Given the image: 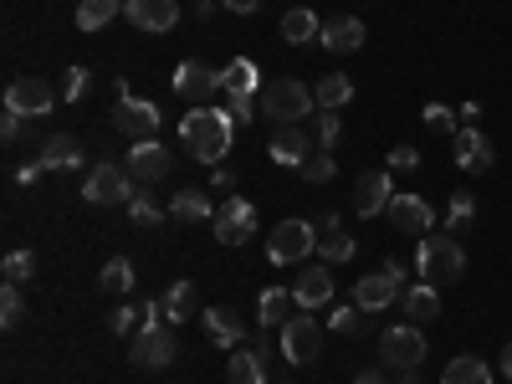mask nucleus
I'll list each match as a JSON object with an SVG mask.
<instances>
[{"label": "nucleus", "instance_id": "obj_1", "mask_svg": "<svg viewBox=\"0 0 512 384\" xmlns=\"http://www.w3.org/2000/svg\"><path fill=\"white\" fill-rule=\"evenodd\" d=\"M180 144H185V154L195 159V164H210L216 169L226 154H231V144H236V118H231V108H190L185 118H180Z\"/></svg>", "mask_w": 512, "mask_h": 384}, {"label": "nucleus", "instance_id": "obj_2", "mask_svg": "<svg viewBox=\"0 0 512 384\" xmlns=\"http://www.w3.org/2000/svg\"><path fill=\"white\" fill-rule=\"evenodd\" d=\"M415 272L425 277V282H456L461 272H466V251H461V241L456 236H420V251H415Z\"/></svg>", "mask_w": 512, "mask_h": 384}, {"label": "nucleus", "instance_id": "obj_3", "mask_svg": "<svg viewBox=\"0 0 512 384\" xmlns=\"http://www.w3.org/2000/svg\"><path fill=\"white\" fill-rule=\"evenodd\" d=\"M313 108H318L313 88H308V82H297V77H282V82H272V88L262 93V113L272 118V128L303 123V118H308Z\"/></svg>", "mask_w": 512, "mask_h": 384}, {"label": "nucleus", "instance_id": "obj_4", "mask_svg": "<svg viewBox=\"0 0 512 384\" xmlns=\"http://www.w3.org/2000/svg\"><path fill=\"white\" fill-rule=\"evenodd\" d=\"M318 246V226L313 221H277V231L267 236V262L272 267H292V262H308Z\"/></svg>", "mask_w": 512, "mask_h": 384}, {"label": "nucleus", "instance_id": "obj_5", "mask_svg": "<svg viewBox=\"0 0 512 384\" xmlns=\"http://www.w3.org/2000/svg\"><path fill=\"white\" fill-rule=\"evenodd\" d=\"M159 103H149V98H134V93H128L123 88V82H118V108H113V128H118V134L123 139H159Z\"/></svg>", "mask_w": 512, "mask_h": 384}, {"label": "nucleus", "instance_id": "obj_6", "mask_svg": "<svg viewBox=\"0 0 512 384\" xmlns=\"http://www.w3.org/2000/svg\"><path fill=\"white\" fill-rule=\"evenodd\" d=\"M139 195V180L118 164H93L88 180H82V200L88 205H128Z\"/></svg>", "mask_w": 512, "mask_h": 384}, {"label": "nucleus", "instance_id": "obj_7", "mask_svg": "<svg viewBox=\"0 0 512 384\" xmlns=\"http://www.w3.org/2000/svg\"><path fill=\"white\" fill-rule=\"evenodd\" d=\"M175 354H180V338H175L169 323H144L134 333V344H128V359H134L139 369H169Z\"/></svg>", "mask_w": 512, "mask_h": 384}, {"label": "nucleus", "instance_id": "obj_8", "mask_svg": "<svg viewBox=\"0 0 512 384\" xmlns=\"http://www.w3.org/2000/svg\"><path fill=\"white\" fill-rule=\"evenodd\" d=\"M379 359H384V369H420V359H425V333H420L415 323L384 328V333H379Z\"/></svg>", "mask_w": 512, "mask_h": 384}, {"label": "nucleus", "instance_id": "obj_9", "mask_svg": "<svg viewBox=\"0 0 512 384\" xmlns=\"http://www.w3.org/2000/svg\"><path fill=\"white\" fill-rule=\"evenodd\" d=\"M216 93H221V67L195 62V57L175 67V98H185L190 108H205Z\"/></svg>", "mask_w": 512, "mask_h": 384}, {"label": "nucleus", "instance_id": "obj_10", "mask_svg": "<svg viewBox=\"0 0 512 384\" xmlns=\"http://www.w3.org/2000/svg\"><path fill=\"white\" fill-rule=\"evenodd\" d=\"M216 241H226V246H241V241H251L256 236V226H262V216H256V205L251 200H241V195H231L221 210H216Z\"/></svg>", "mask_w": 512, "mask_h": 384}, {"label": "nucleus", "instance_id": "obj_11", "mask_svg": "<svg viewBox=\"0 0 512 384\" xmlns=\"http://www.w3.org/2000/svg\"><path fill=\"white\" fill-rule=\"evenodd\" d=\"M52 108H57V93H52V82H41V77H16L11 88H6V113L47 118Z\"/></svg>", "mask_w": 512, "mask_h": 384}, {"label": "nucleus", "instance_id": "obj_12", "mask_svg": "<svg viewBox=\"0 0 512 384\" xmlns=\"http://www.w3.org/2000/svg\"><path fill=\"white\" fill-rule=\"evenodd\" d=\"M277 333H282V359H287V364H297V369L313 364V359L323 354V333H318V323H313V318H287Z\"/></svg>", "mask_w": 512, "mask_h": 384}, {"label": "nucleus", "instance_id": "obj_13", "mask_svg": "<svg viewBox=\"0 0 512 384\" xmlns=\"http://www.w3.org/2000/svg\"><path fill=\"white\" fill-rule=\"evenodd\" d=\"M451 154H456V169H466V175H487L492 169V139L482 134L477 123H466V128H456L451 134Z\"/></svg>", "mask_w": 512, "mask_h": 384}, {"label": "nucleus", "instance_id": "obj_14", "mask_svg": "<svg viewBox=\"0 0 512 384\" xmlns=\"http://www.w3.org/2000/svg\"><path fill=\"white\" fill-rule=\"evenodd\" d=\"M395 200V180H390V169H364L359 185H354V210H359V221H374L384 216Z\"/></svg>", "mask_w": 512, "mask_h": 384}, {"label": "nucleus", "instance_id": "obj_15", "mask_svg": "<svg viewBox=\"0 0 512 384\" xmlns=\"http://www.w3.org/2000/svg\"><path fill=\"white\" fill-rule=\"evenodd\" d=\"M123 169H128V175H134L139 185H154V180H164L169 169H175V154H169L159 139H139L134 149H128Z\"/></svg>", "mask_w": 512, "mask_h": 384}, {"label": "nucleus", "instance_id": "obj_16", "mask_svg": "<svg viewBox=\"0 0 512 384\" xmlns=\"http://www.w3.org/2000/svg\"><path fill=\"white\" fill-rule=\"evenodd\" d=\"M384 216H390V226L400 236H425V231L436 226V210H431V200H425V195H395Z\"/></svg>", "mask_w": 512, "mask_h": 384}, {"label": "nucleus", "instance_id": "obj_17", "mask_svg": "<svg viewBox=\"0 0 512 384\" xmlns=\"http://www.w3.org/2000/svg\"><path fill=\"white\" fill-rule=\"evenodd\" d=\"M123 16L134 21L139 31L164 36V31L180 26V0H123Z\"/></svg>", "mask_w": 512, "mask_h": 384}, {"label": "nucleus", "instance_id": "obj_18", "mask_svg": "<svg viewBox=\"0 0 512 384\" xmlns=\"http://www.w3.org/2000/svg\"><path fill=\"white\" fill-rule=\"evenodd\" d=\"M231 354H236L226 364L231 384H267V369H272V344L267 338H256V344H246V349H231Z\"/></svg>", "mask_w": 512, "mask_h": 384}, {"label": "nucleus", "instance_id": "obj_19", "mask_svg": "<svg viewBox=\"0 0 512 384\" xmlns=\"http://www.w3.org/2000/svg\"><path fill=\"white\" fill-rule=\"evenodd\" d=\"M395 297H400V277L384 272V267H379L374 277H359V282H354V308H359V313H384Z\"/></svg>", "mask_w": 512, "mask_h": 384}, {"label": "nucleus", "instance_id": "obj_20", "mask_svg": "<svg viewBox=\"0 0 512 384\" xmlns=\"http://www.w3.org/2000/svg\"><path fill=\"white\" fill-rule=\"evenodd\" d=\"M292 303L303 308V313H318V308H328V303H333V272H328V262L308 267L303 277L292 282Z\"/></svg>", "mask_w": 512, "mask_h": 384}, {"label": "nucleus", "instance_id": "obj_21", "mask_svg": "<svg viewBox=\"0 0 512 384\" xmlns=\"http://www.w3.org/2000/svg\"><path fill=\"white\" fill-rule=\"evenodd\" d=\"M267 154H272V164H282V169H303V159L313 154V139L303 134V123H287V128H272Z\"/></svg>", "mask_w": 512, "mask_h": 384}, {"label": "nucleus", "instance_id": "obj_22", "mask_svg": "<svg viewBox=\"0 0 512 384\" xmlns=\"http://www.w3.org/2000/svg\"><path fill=\"white\" fill-rule=\"evenodd\" d=\"M318 41H323L333 57H349V52L364 47V21H359V16H333V21H323Z\"/></svg>", "mask_w": 512, "mask_h": 384}, {"label": "nucleus", "instance_id": "obj_23", "mask_svg": "<svg viewBox=\"0 0 512 384\" xmlns=\"http://www.w3.org/2000/svg\"><path fill=\"white\" fill-rule=\"evenodd\" d=\"M200 323H205V338H210L216 349H241L246 328H241V318H236L231 308H221V303H216V308H205Z\"/></svg>", "mask_w": 512, "mask_h": 384}, {"label": "nucleus", "instance_id": "obj_24", "mask_svg": "<svg viewBox=\"0 0 512 384\" xmlns=\"http://www.w3.org/2000/svg\"><path fill=\"white\" fill-rule=\"evenodd\" d=\"M41 164L52 169V175H67V169H82V144L72 134H52L41 144Z\"/></svg>", "mask_w": 512, "mask_h": 384}, {"label": "nucleus", "instance_id": "obj_25", "mask_svg": "<svg viewBox=\"0 0 512 384\" xmlns=\"http://www.w3.org/2000/svg\"><path fill=\"white\" fill-rule=\"evenodd\" d=\"M256 82H262V72H256V62H251V57H236L231 67H221V88L231 93V103L256 98Z\"/></svg>", "mask_w": 512, "mask_h": 384}, {"label": "nucleus", "instance_id": "obj_26", "mask_svg": "<svg viewBox=\"0 0 512 384\" xmlns=\"http://www.w3.org/2000/svg\"><path fill=\"white\" fill-rule=\"evenodd\" d=\"M400 308H405V318H415V323H431V318H441V292H436L431 282H415V287H405Z\"/></svg>", "mask_w": 512, "mask_h": 384}, {"label": "nucleus", "instance_id": "obj_27", "mask_svg": "<svg viewBox=\"0 0 512 384\" xmlns=\"http://www.w3.org/2000/svg\"><path fill=\"white\" fill-rule=\"evenodd\" d=\"M169 216L185 221V226H195V221H216V205H210L205 190H180L175 200H169Z\"/></svg>", "mask_w": 512, "mask_h": 384}, {"label": "nucleus", "instance_id": "obj_28", "mask_svg": "<svg viewBox=\"0 0 512 384\" xmlns=\"http://www.w3.org/2000/svg\"><path fill=\"white\" fill-rule=\"evenodd\" d=\"M190 318H195V282L180 277L175 287L164 292V323H169V328H180V323H190Z\"/></svg>", "mask_w": 512, "mask_h": 384}, {"label": "nucleus", "instance_id": "obj_29", "mask_svg": "<svg viewBox=\"0 0 512 384\" xmlns=\"http://www.w3.org/2000/svg\"><path fill=\"white\" fill-rule=\"evenodd\" d=\"M318 31H323V21H318L308 6H292V11L282 16V36L292 41V47H308V41H313Z\"/></svg>", "mask_w": 512, "mask_h": 384}, {"label": "nucleus", "instance_id": "obj_30", "mask_svg": "<svg viewBox=\"0 0 512 384\" xmlns=\"http://www.w3.org/2000/svg\"><path fill=\"white\" fill-rule=\"evenodd\" d=\"M313 98H318V108H344L349 98H354V77H344V72H328V77H318V88H313Z\"/></svg>", "mask_w": 512, "mask_h": 384}, {"label": "nucleus", "instance_id": "obj_31", "mask_svg": "<svg viewBox=\"0 0 512 384\" xmlns=\"http://www.w3.org/2000/svg\"><path fill=\"white\" fill-rule=\"evenodd\" d=\"M441 384H492V369H487L477 354H461V359H451V364H446Z\"/></svg>", "mask_w": 512, "mask_h": 384}, {"label": "nucleus", "instance_id": "obj_32", "mask_svg": "<svg viewBox=\"0 0 512 384\" xmlns=\"http://www.w3.org/2000/svg\"><path fill=\"white\" fill-rule=\"evenodd\" d=\"M118 11H123L118 0H82L77 6V31H103Z\"/></svg>", "mask_w": 512, "mask_h": 384}, {"label": "nucleus", "instance_id": "obj_33", "mask_svg": "<svg viewBox=\"0 0 512 384\" xmlns=\"http://www.w3.org/2000/svg\"><path fill=\"white\" fill-rule=\"evenodd\" d=\"M318 256H323L328 267H344L349 256H354V236H344V226H338V231H323V236H318Z\"/></svg>", "mask_w": 512, "mask_h": 384}, {"label": "nucleus", "instance_id": "obj_34", "mask_svg": "<svg viewBox=\"0 0 512 384\" xmlns=\"http://www.w3.org/2000/svg\"><path fill=\"white\" fill-rule=\"evenodd\" d=\"M98 287L103 292H134V262H128V256H113V262L98 272Z\"/></svg>", "mask_w": 512, "mask_h": 384}, {"label": "nucleus", "instance_id": "obj_35", "mask_svg": "<svg viewBox=\"0 0 512 384\" xmlns=\"http://www.w3.org/2000/svg\"><path fill=\"white\" fill-rule=\"evenodd\" d=\"M472 221H477V200L466 195V190H456L451 195V210H446V236H461Z\"/></svg>", "mask_w": 512, "mask_h": 384}, {"label": "nucleus", "instance_id": "obj_36", "mask_svg": "<svg viewBox=\"0 0 512 384\" xmlns=\"http://www.w3.org/2000/svg\"><path fill=\"white\" fill-rule=\"evenodd\" d=\"M256 308H262V328H282V323H287V308H292V292H282V287H267V292H262V303H256Z\"/></svg>", "mask_w": 512, "mask_h": 384}, {"label": "nucleus", "instance_id": "obj_37", "mask_svg": "<svg viewBox=\"0 0 512 384\" xmlns=\"http://www.w3.org/2000/svg\"><path fill=\"white\" fill-rule=\"evenodd\" d=\"M308 185H328L333 175H338V164H333V149H318V154H308L303 159V169H297Z\"/></svg>", "mask_w": 512, "mask_h": 384}, {"label": "nucleus", "instance_id": "obj_38", "mask_svg": "<svg viewBox=\"0 0 512 384\" xmlns=\"http://www.w3.org/2000/svg\"><path fill=\"white\" fill-rule=\"evenodd\" d=\"M26 318V297H21V282H6L0 287V323L6 328H16Z\"/></svg>", "mask_w": 512, "mask_h": 384}, {"label": "nucleus", "instance_id": "obj_39", "mask_svg": "<svg viewBox=\"0 0 512 384\" xmlns=\"http://www.w3.org/2000/svg\"><path fill=\"white\" fill-rule=\"evenodd\" d=\"M420 123L431 128V134H456V108H446V103H425V108H420Z\"/></svg>", "mask_w": 512, "mask_h": 384}, {"label": "nucleus", "instance_id": "obj_40", "mask_svg": "<svg viewBox=\"0 0 512 384\" xmlns=\"http://www.w3.org/2000/svg\"><path fill=\"white\" fill-rule=\"evenodd\" d=\"M31 272H36V256L31 251H11L6 262H0V277H6V282H26Z\"/></svg>", "mask_w": 512, "mask_h": 384}, {"label": "nucleus", "instance_id": "obj_41", "mask_svg": "<svg viewBox=\"0 0 512 384\" xmlns=\"http://www.w3.org/2000/svg\"><path fill=\"white\" fill-rule=\"evenodd\" d=\"M338 139H344V123H338L333 108H318V149H338Z\"/></svg>", "mask_w": 512, "mask_h": 384}, {"label": "nucleus", "instance_id": "obj_42", "mask_svg": "<svg viewBox=\"0 0 512 384\" xmlns=\"http://www.w3.org/2000/svg\"><path fill=\"white\" fill-rule=\"evenodd\" d=\"M88 88H93V72H88V67H72V72L62 77V98H67V103H82V98H88Z\"/></svg>", "mask_w": 512, "mask_h": 384}, {"label": "nucleus", "instance_id": "obj_43", "mask_svg": "<svg viewBox=\"0 0 512 384\" xmlns=\"http://www.w3.org/2000/svg\"><path fill=\"white\" fill-rule=\"evenodd\" d=\"M128 221H134V226H159L164 210H159L149 195H134V200H128Z\"/></svg>", "mask_w": 512, "mask_h": 384}, {"label": "nucleus", "instance_id": "obj_44", "mask_svg": "<svg viewBox=\"0 0 512 384\" xmlns=\"http://www.w3.org/2000/svg\"><path fill=\"white\" fill-rule=\"evenodd\" d=\"M108 328H113V333H139V328H144V308H134V303H123V308H113Z\"/></svg>", "mask_w": 512, "mask_h": 384}, {"label": "nucleus", "instance_id": "obj_45", "mask_svg": "<svg viewBox=\"0 0 512 384\" xmlns=\"http://www.w3.org/2000/svg\"><path fill=\"white\" fill-rule=\"evenodd\" d=\"M328 328H333V333H354V328H364V318H359L354 303H344V308H333V313H328Z\"/></svg>", "mask_w": 512, "mask_h": 384}, {"label": "nucleus", "instance_id": "obj_46", "mask_svg": "<svg viewBox=\"0 0 512 384\" xmlns=\"http://www.w3.org/2000/svg\"><path fill=\"white\" fill-rule=\"evenodd\" d=\"M415 164H420V149H410V144L390 149V169H415Z\"/></svg>", "mask_w": 512, "mask_h": 384}, {"label": "nucleus", "instance_id": "obj_47", "mask_svg": "<svg viewBox=\"0 0 512 384\" xmlns=\"http://www.w3.org/2000/svg\"><path fill=\"white\" fill-rule=\"evenodd\" d=\"M41 175H47V164H41V159H31V164H21V169H16V185H26V190H31Z\"/></svg>", "mask_w": 512, "mask_h": 384}, {"label": "nucleus", "instance_id": "obj_48", "mask_svg": "<svg viewBox=\"0 0 512 384\" xmlns=\"http://www.w3.org/2000/svg\"><path fill=\"white\" fill-rule=\"evenodd\" d=\"M210 190H236V169L216 164V169H210Z\"/></svg>", "mask_w": 512, "mask_h": 384}, {"label": "nucleus", "instance_id": "obj_49", "mask_svg": "<svg viewBox=\"0 0 512 384\" xmlns=\"http://www.w3.org/2000/svg\"><path fill=\"white\" fill-rule=\"evenodd\" d=\"M21 123H26L21 113H6V118H0V139H6V144H16V139H21Z\"/></svg>", "mask_w": 512, "mask_h": 384}, {"label": "nucleus", "instance_id": "obj_50", "mask_svg": "<svg viewBox=\"0 0 512 384\" xmlns=\"http://www.w3.org/2000/svg\"><path fill=\"white\" fill-rule=\"evenodd\" d=\"M231 118H236V123H251V118H256V103H251V98L231 103Z\"/></svg>", "mask_w": 512, "mask_h": 384}, {"label": "nucleus", "instance_id": "obj_51", "mask_svg": "<svg viewBox=\"0 0 512 384\" xmlns=\"http://www.w3.org/2000/svg\"><path fill=\"white\" fill-rule=\"evenodd\" d=\"M221 6H226V11H236V16H251L256 6H262V0H221Z\"/></svg>", "mask_w": 512, "mask_h": 384}, {"label": "nucleus", "instance_id": "obj_52", "mask_svg": "<svg viewBox=\"0 0 512 384\" xmlns=\"http://www.w3.org/2000/svg\"><path fill=\"white\" fill-rule=\"evenodd\" d=\"M354 384H390V379H384V369H359Z\"/></svg>", "mask_w": 512, "mask_h": 384}, {"label": "nucleus", "instance_id": "obj_53", "mask_svg": "<svg viewBox=\"0 0 512 384\" xmlns=\"http://www.w3.org/2000/svg\"><path fill=\"white\" fill-rule=\"evenodd\" d=\"M497 364H502V374H507V384H512V344H502V354H497Z\"/></svg>", "mask_w": 512, "mask_h": 384}, {"label": "nucleus", "instance_id": "obj_54", "mask_svg": "<svg viewBox=\"0 0 512 384\" xmlns=\"http://www.w3.org/2000/svg\"><path fill=\"white\" fill-rule=\"evenodd\" d=\"M395 384H420V369H400V379Z\"/></svg>", "mask_w": 512, "mask_h": 384}, {"label": "nucleus", "instance_id": "obj_55", "mask_svg": "<svg viewBox=\"0 0 512 384\" xmlns=\"http://www.w3.org/2000/svg\"><path fill=\"white\" fill-rule=\"evenodd\" d=\"M216 6H221V0H195V11H200V16H210Z\"/></svg>", "mask_w": 512, "mask_h": 384}]
</instances>
